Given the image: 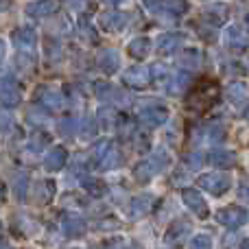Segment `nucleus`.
Segmentation results:
<instances>
[{"mask_svg": "<svg viewBox=\"0 0 249 249\" xmlns=\"http://www.w3.org/2000/svg\"><path fill=\"white\" fill-rule=\"evenodd\" d=\"M96 133V127H94V121H83V138H92Z\"/></svg>", "mask_w": 249, "mask_h": 249, "instance_id": "obj_34", "label": "nucleus"}, {"mask_svg": "<svg viewBox=\"0 0 249 249\" xmlns=\"http://www.w3.org/2000/svg\"><path fill=\"white\" fill-rule=\"evenodd\" d=\"M201 155H199V153H193V155H186V164H190V166H193V168H197L199 166V164H201Z\"/></svg>", "mask_w": 249, "mask_h": 249, "instance_id": "obj_35", "label": "nucleus"}, {"mask_svg": "<svg viewBox=\"0 0 249 249\" xmlns=\"http://www.w3.org/2000/svg\"><path fill=\"white\" fill-rule=\"evenodd\" d=\"M11 39H13V44H16L18 48L31 51V48L35 46V39H37V35H35V31H33V29H29V26H22V29L13 31Z\"/></svg>", "mask_w": 249, "mask_h": 249, "instance_id": "obj_18", "label": "nucleus"}, {"mask_svg": "<svg viewBox=\"0 0 249 249\" xmlns=\"http://www.w3.org/2000/svg\"><path fill=\"white\" fill-rule=\"evenodd\" d=\"M142 4H144L149 11H162L164 9V0H142Z\"/></svg>", "mask_w": 249, "mask_h": 249, "instance_id": "obj_33", "label": "nucleus"}, {"mask_svg": "<svg viewBox=\"0 0 249 249\" xmlns=\"http://www.w3.org/2000/svg\"><path fill=\"white\" fill-rule=\"evenodd\" d=\"M20 99H22L20 86L11 77H4L2 79V107H7V109L16 107L20 103Z\"/></svg>", "mask_w": 249, "mask_h": 249, "instance_id": "obj_11", "label": "nucleus"}, {"mask_svg": "<svg viewBox=\"0 0 249 249\" xmlns=\"http://www.w3.org/2000/svg\"><path fill=\"white\" fill-rule=\"evenodd\" d=\"M243 116H245V121H249V107L245 109V112H243Z\"/></svg>", "mask_w": 249, "mask_h": 249, "instance_id": "obj_40", "label": "nucleus"}, {"mask_svg": "<svg viewBox=\"0 0 249 249\" xmlns=\"http://www.w3.org/2000/svg\"><path fill=\"white\" fill-rule=\"evenodd\" d=\"M103 2H107V4H121L123 0H103Z\"/></svg>", "mask_w": 249, "mask_h": 249, "instance_id": "obj_39", "label": "nucleus"}, {"mask_svg": "<svg viewBox=\"0 0 249 249\" xmlns=\"http://www.w3.org/2000/svg\"><path fill=\"white\" fill-rule=\"evenodd\" d=\"M127 13H121V11H107L101 16L99 24L103 31H107V33H118V31H123L124 26H127Z\"/></svg>", "mask_w": 249, "mask_h": 249, "instance_id": "obj_8", "label": "nucleus"}, {"mask_svg": "<svg viewBox=\"0 0 249 249\" xmlns=\"http://www.w3.org/2000/svg\"><path fill=\"white\" fill-rule=\"evenodd\" d=\"M153 77H155V81H171L173 79V74H171V70L166 68V66H162V64H158V66H153Z\"/></svg>", "mask_w": 249, "mask_h": 249, "instance_id": "obj_30", "label": "nucleus"}, {"mask_svg": "<svg viewBox=\"0 0 249 249\" xmlns=\"http://www.w3.org/2000/svg\"><path fill=\"white\" fill-rule=\"evenodd\" d=\"M70 2H74V7H77V2H81V0H70Z\"/></svg>", "mask_w": 249, "mask_h": 249, "instance_id": "obj_43", "label": "nucleus"}, {"mask_svg": "<svg viewBox=\"0 0 249 249\" xmlns=\"http://www.w3.org/2000/svg\"><path fill=\"white\" fill-rule=\"evenodd\" d=\"M127 51H129V55H131L133 59H144V57L151 53V39L149 37L131 39V42H129V46H127Z\"/></svg>", "mask_w": 249, "mask_h": 249, "instance_id": "obj_19", "label": "nucleus"}, {"mask_svg": "<svg viewBox=\"0 0 249 249\" xmlns=\"http://www.w3.org/2000/svg\"><path fill=\"white\" fill-rule=\"evenodd\" d=\"M99 68L103 70L105 74H114L118 68H121V55H118L116 51H112V48L103 51L99 55Z\"/></svg>", "mask_w": 249, "mask_h": 249, "instance_id": "obj_16", "label": "nucleus"}, {"mask_svg": "<svg viewBox=\"0 0 249 249\" xmlns=\"http://www.w3.org/2000/svg\"><path fill=\"white\" fill-rule=\"evenodd\" d=\"M206 162L214 168H234L236 166V153L234 151H228V149H214L208 153Z\"/></svg>", "mask_w": 249, "mask_h": 249, "instance_id": "obj_7", "label": "nucleus"}, {"mask_svg": "<svg viewBox=\"0 0 249 249\" xmlns=\"http://www.w3.org/2000/svg\"><path fill=\"white\" fill-rule=\"evenodd\" d=\"M99 121H101V124H103V129L109 131V129L118 123V114L114 112L112 107H101L99 109Z\"/></svg>", "mask_w": 249, "mask_h": 249, "instance_id": "obj_23", "label": "nucleus"}, {"mask_svg": "<svg viewBox=\"0 0 249 249\" xmlns=\"http://www.w3.org/2000/svg\"><path fill=\"white\" fill-rule=\"evenodd\" d=\"M245 24H247V29H249V13H247V18H245Z\"/></svg>", "mask_w": 249, "mask_h": 249, "instance_id": "obj_42", "label": "nucleus"}, {"mask_svg": "<svg viewBox=\"0 0 249 249\" xmlns=\"http://www.w3.org/2000/svg\"><path fill=\"white\" fill-rule=\"evenodd\" d=\"M61 228H64V234L70 238H79L86 234L88 225H86V219L79 214H74V212H70V214L64 216V221H61Z\"/></svg>", "mask_w": 249, "mask_h": 249, "instance_id": "obj_9", "label": "nucleus"}, {"mask_svg": "<svg viewBox=\"0 0 249 249\" xmlns=\"http://www.w3.org/2000/svg\"><path fill=\"white\" fill-rule=\"evenodd\" d=\"M188 249H212V241L208 234H197V236L190 238Z\"/></svg>", "mask_w": 249, "mask_h": 249, "instance_id": "obj_26", "label": "nucleus"}, {"mask_svg": "<svg viewBox=\"0 0 249 249\" xmlns=\"http://www.w3.org/2000/svg\"><path fill=\"white\" fill-rule=\"evenodd\" d=\"M149 81H151V72L144 66H131L129 70L123 72V83L133 88V90H144L149 86Z\"/></svg>", "mask_w": 249, "mask_h": 249, "instance_id": "obj_5", "label": "nucleus"}, {"mask_svg": "<svg viewBox=\"0 0 249 249\" xmlns=\"http://www.w3.org/2000/svg\"><path fill=\"white\" fill-rule=\"evenodd\" d=\"M223 39H225V46L234 48V51H245V48L249 46L247 35L243 33L238 26H230V29H225Z\"/></svg>", "mask_w": 249, "mask_h": 249, "instance_id": "obj_14", "label": "nucleus"}, {"mask_svg": "<svg viewBox=\"0 0 249 249\" xmlns=\"http://www.w3.org/2000/svg\"><path fill=\"white\" fill-rule=\"evenodd\" d=\"M216 221L230 230H236L247 223V210L243 206H225L216 212Z\"/></svg>", "mask_w": 249, "mask_h": 249, "instance_id": "obj_3", "label": "nucleus"}, {"mask_svg": "<svg viewBox=\"0 0 249 249\" xmlns=\"http://www.w3.org/2000/svg\"><path fill=\"white\" fill-rule=\"evenodd\" d=\"M199 51H186L184 55H181V59H179V64L184 66V68H197L199 66Z\"/></svg>", "mask_w": 249, "mask_h": 249, "instance_id": "obj_28", "label": "nucleus"}, {"mask_svg": "<svg viewBox=\"0 0 249 249\" xmlns=\"http://www.w3.org/2000/svg\"><path fill=\"white\" fill-rule=\"evenodd\" d=\"M33 136H35V140L31 138V149H33V151H39V149H44V146L48 144V136H44L42 131L33 133Z\"/></svg>", "mask_w": 249, "mask_h": 249, "instance_id": "obj_31", "label": "nucleus"}, {"mask_svg": "<svg viewBox=\"0 0 249 249\" xmlns=\"http://www.w3.org/2000/svg\"><path fill=\"white\" fill-rule=\"evenodd\" d=\"M24 193H26V177H20V181H18V197L24 199Z\"/></svg>", "mask_w": 249, "mask_h": 249, "instance_id": "obj_36", "label": "nucleus"}, {"mask_svg": "<svg viewBox=\"0 0 249 249\" xmlns=\"http://www.w3.org/2000/svg\"><path fill=\"white\" fill-rule=\"evenodd\" d=\"M188 232V225L186 223H175L171 230L166 232V243H177L181 241V234Z\"/></svg>", "mask_w": 249, "mask_h": 249, "instance_id": "obj_25", "label": "nucleus"}, {"mask_svg": "<svg viewBox=\"0 0 249 249\" xmlns=\"http://www.w3.org/2000/svg\"><path fill=\"white\" fill-rule=\"evenodd\" d=\"M124 249H142V247H138V245H129V247H124Z\"/></svg>", "mask_w": 249, "mask_h": 249, "instance_id": "obj_41", "label": "nucleus"}, {"mask_svg": "<svg viewBox=\"0 0 249 249\" xmlns=\"http://www.w3.org/2000/svg\"><path fill=\"white\" fill-rule=\"evenodd\" d=\"M197 184L210 195H214V197H221V195H225L232 188V177L228 173H208V175L199 177Z\"/></svg>", "mask_w": 249, "mask_h": 249, "instance_id": "obj_2", "label": "nucleus"}, {"mask_svg": "<svg viewBox=\"0 0 249 249\" xmlns=\"http://www.w3.org/2000/svg\"><path fill=\"white\" fill-rule=\"evenodd\" d=\"M153 210V197L151 195H140L131 201V214L133 216H144Z\"/></svg>", "mask_w": 249, "mask_h": 249, "instance_id": "obj_20", "label": "nucleus"}, {"mask_svg": "<svg viewBox=\"0 0 249 249\" xmlns=\"http://www.w3.org/2000/svg\"><path fill=\"white\" fill-rule=\"evenodd\" d=\"M228 96L234 101V103H241V101L247 96L245 86H243V83H232V86H228Z\"/></svg>", "mask_w": 249, "mask_h": 249, "instance_id": "obj_27", "label": "nucleus"}, {"mask_svg": "<svg viewBox=\"0 0 249 249\" xmlns=\"http://www.w3.org/2000/svg\"><path fill=\"white\" fill-rule=\"evenodd\" d=\"M2 249H9V245H7V243H2Z\"/></svg>", "mask_w": 249, "mask_h": 249, "instance_id": "obj_44", "label": "nucleus"}, {"mask_svg": "<svg viewBox=\"0 0 249 249\" xmlns=\"http://www.w3.org/2000/svg\"><path fill=\"white\" fill-rule=\"evenodd\" d=\"M164 166H166V155L158 153V155H153V158H146V160H142V162H138L136 166H133V177H136L138 181H149V179H153Z\"/></svg>", "mask_w": 249, "mask_h": 249, "instance_id": "obj_1", "label": "nucleus"}, {"mask_svg": "<svg viewBox=\"0 0 249 249\" xmlns=\"http://www.w3.org/2000/svg\"><path fill=\"white\" fill-rule=\"evenodd\" d=\"M164 9H166L171 16H184L188 11V2L186 0H164Z\"/></svg>", "mask_w": 249, "mask_h": 249, "instance_id": "obj_24", "label": "nucleus"}, {"mask_svg": "<svg viewBox=\"0 0 249 249\" xmlns=\"http://www.w3.org/2000/svg\"><path fill=\"white\" fill-rule=\"evenodd\" d=\"M37 101H39V105H44V107L51 109V112H57V109L64 105L61 94L55 90H51V88H42V90L37 92Z\"/></svg>", "mask_w": 249, "mask_h": 249, "instance_id": "obj_15", "label": "nucleus"}, {"mask_svg": "<svg viewBox=\"0 0 249 249\" xmlns=\"http://www.w3.org/2000/svg\"><path fill=\"white\" fill-rule=\"evenodd\" d=\"M238 249H249V238H245V241L238 245Z\"/></svg>", "mask_w": 249, "mask_h": 249, "instance_id": "obj_38", "label": "nucleus"}, {"mask_svg": "<svg viewBox=\"0 0 249 249\" xmlns=\"http://www.w3.org/2000/svg\"><path fill=\"white\" fill-rule=\"evenodd\" d=\"M33 195L39 203H51L55 197V181H39L33 188Z\"/></svg>", "mask_w": 249, "mask_h": 249, "instance_id": "obj_21", "label": "nucleus"}, {"mask_svg": "<svg viewBox=\"0 0 249 249\" xmlns=\"http://www.w3.org/2000/svg\"><path fill=\"white\" fill-rule=\"evenodd\" d=\"M81 184H83V190H86L88 195H92V197H103V195L107 193V186H105V181L94 179V177H86Z\"/></svg>", "mask_w": 249, "mask_h": 249, "instance_id": "obj_22", "label": "nucleus"}, {"mask_svg": "<svg viewBox=\"0 0 249 249\" xmlns=\"http://www.w3.org/2000/svg\"><path fill=\"white\" fill-rule=\"evenodd\" d=\"M214 83H201L199 88H195L193 94L188 99V107H195V109H206L214 103V99L219 96V90H212Z\"/></svg>", "mask_w": 249, "mask_h": 249, "instance_id": "obj_4", "label": "nucleus"}, {"mask_svg": "<svg viewBox=\"0 0 249 249\" xmlns=\"http://www.w3.org/2000/svg\"><path fill=\"white\" fill-rule=\"evenodd\" d=\"M66 160H68V153H66L64 146H53V149L46 153L44 166H46V171L57 173V171H61V168L66 166Z\"/></svg>", "mask_w": 249, "mask_h": 249, "instance_id": "obj_13", "label": "nucleus"}, {"mask_svg": "<svg viewBox=\"0 0 249 249\" xmlns=\"http://www.w3.org/2000/svg\"><path fill=\"white\" fill-rule=\"evenodd\" d=\"M79 29H81V35H83V37H86V35H88V39H90V42H96V33H94V31H92V26L88 24L86 20H81V22H79Z\"/></svg>", "mask_w": 249, "mask_h": 249, "instance_id": "obj_32", "label": "nucleus"}, {"mask_svg": "<svg viewBox=\"0 0 249 249\" xmlns=\"http://www.w3.org/2000/svg\"><path fill=\"white\" fill-rule=\"evenodd\" d=\"M181 44H184V35L181 33H164V35H160L158 37L155 48H158L160 55H173Z\"/></svg>", "mask_w": 249, "mask_h": 249, "instance_id": "obj_12", "label": "nucleus"}, {"mask_svg": "<svg viewBox=\"0 0 249 249\" xmlns=\"http://www.w3.org/2000/svg\"><path fill=\"white\" fill-rule=\"evenodd\" d=\"M55 11H57L55 0H37V2L26 4V16H31V18H46Z\"/></svg>", "mask_w": 249, "mask_h": 249, "instance_id": "obj_17", "label": "nucleus"}, {"mask_svg": "<svg viewBox=\"0 0 249 249\" xmlns=\"http://www.w3.org/2000/svg\"><path fill=\"white\" fill-rule=\"evenodd\" d=\"M166 121H168V109L166 107H160V105H158V107H155V105H153V107H144L140 112V123L144 124V127L153 129V127L164 124Z\"/></svg>", "mask_w": 249, "mask_h": 249, "instance_id": "obj_10", "label": "nucleus"}, {"mask_svg": "<svg viewBox=\"0 0 249 249\" xmlns=\"http://www.w3.org/2000/svg\"><path fill=\"white\" fill-rule=\"evenodd\" d=\"M238 195H241L243 201H247V203H249V184H243V186H241V190H238Z\"/></svg>", "mask_w": 249, "mask_h": 249, "instance_id": "obj_37", "label": "nucleus"}, {"mask_svg": "<svg viewBox=\"0 0 249 249\" xmlns=\"http://www.w3.org/2000/svg\"><path fill=\"white\" fill-rule=\"evenodd\" d=\"M57 129H59L61 136L70 138L72 133H77V121H74V118H64V121H59Z\"/></svg>", "mask_w": 249, "mask_h": 249, "instance_id": "obj_29", "label": "nucleus"}, {"mask_svg": "<svg viewBox=\"0 0 249 249\" xmlns=\"http://www.w3.org/2000/svg\"><path fill=\"white\" fill-rule=\"evenodd\" d=\"M181 199H184V203L190 208V212H195L199 219H206V216H208V203H206V199L201 197V193H199V190L184 188V190H181Z\"/></svg>", "mask_w": 249, "mask_h": 249, "instance_id": "obj_6", "label": "nucleus"}]
</instances>
